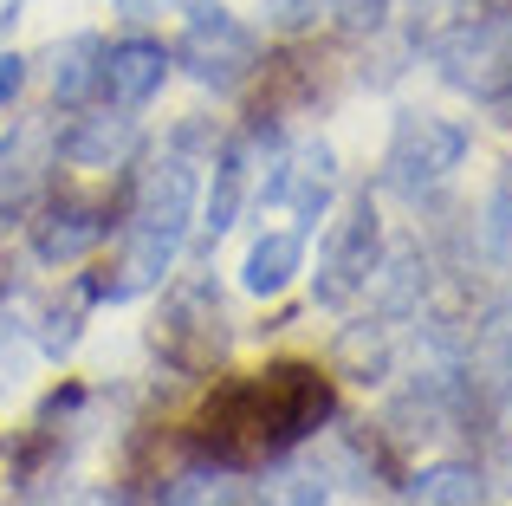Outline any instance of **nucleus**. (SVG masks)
<instances>
[{
    "label": "nucleus",
    "instance_id": "nucleus-12",
    "mask_svg": "<svg viewBox=\"0 0 512 506\" xmlns=\"http://www.w3.org/2000/svg\"><path fill=\"white\" fill-rule=\"evenodd\" d=\"M130 150H137V124H130V117H111V111L78 117V124L59 137V156L72 169H124Z\"/></svg>",
    "mask_w": 512,
    "mask_h": 506
},
{
    "label": "nucleus",
    "instance_id": "nucleus-15",
    "mask_svg": "<svg viewBox=\"0 0 512 506\" xmlns=\"http://www.w3.org/2000/svg\"><path fill=\"white\" fill-rule=\"evenodd\" d=\"M480 468L474 461H435L409 481V506H480Z\"/></svg>",
    "mask_w": 512,
    "mask_h": 506
},
{
    "label": "nucleus",
    "instance_id": "nucleus-19",
    "mask_svg": "<svg viewBox=\"0 0 512 506\" xmlns=\"http://www.w3.org/2000/svg\"><path fill=\"white\" fill-rule=\"evenodd\" d=\"M33 169H26V143H0V202H20Z\"/></svg>",
    "mask_w": 512,
    "mask_h": 506
},
{
    "label": "nucleus",
    "instance_id": "nucleus-7",
    "mask_svg": "<svg viewBox=\"0 0 512 506\" xmlns=\"http://www.w3.org/2000/svg\"><path fill=\"white\" fill-rule=\"evenodd\" d=\"M376 279V208L370 195L344 208V221H331L325 253H318V305H350Z\"/></svg>",
    "mask_w": 512,
    "mask_h": 506
},
{
    "label": "nucleus",
    "instance_id": "nucleus-6",
    "mask_svg": "<svg viewBox=\"0 0 512 506\" xmlns=\"http://www.w3.org/2000/svg\"><path fill=\"white\" fill-rule=\"evenodd\" d=\"M467 156V130L448 124V117H402L396 137H389V189L422 195L435 182H448Z\"/></svg>",
    "mask_w": 512,
    "mask_h": 506
},
{
    "label": "nucleus",
    "instance_id": "nucleus-26",
    "mask_svg": "<svg viewBox=\"0 0 512 506\" xmlns=\"http://www.w3.org/2000/svg\"><path fill=\"white\" fill-rule=\"evenodd\" d=\"M0 292H7V273H0Z\"/></svg>",
    "mask_w": 512,
    "mask_h": 506
},
{
    "label": "nucleus",
    "instance_id": "nucleus-22",
    "mask_svg": "<svg viewBox=\"0 0 512 506\" xmlns=\"http://www.w3.org/2000/svg\"><path fill=\"white\" fill-rule=\"evenodd\" d=\"M344 13V26H383V7L389 0H331Z\"/></svg>",
    "mask_w": 512,
    "mask_h": 506
},
{
    "label": "nucleus",
    "instance_id": "nucleus-11",
    "mask_svg": "<svg viewBox=\"0 0 512 506\" xmlns=\"http://www.w3.org/2000/svg\"><path fill=\"white\" fill-rule=\"evenodd\" d=\"M299 273H305V234L299 228L260 234V241L247 247V260H240V286H247L253 299H279Z\"/></svg>",
    "mask_w": 512,
    "mask_h": 506
},
{
    "label": "nucleus",
    "instance_id": "nucleus-8",
    "mask_svg": "<svg viewBox=\"0 0 512 506\" xmlns=\"http://www.w3.org/2000/svg\"><path fill=\"white\" fill-rule=\"evenodd\" d=\"M331 189H338V156H331V143H299V150H292L286 163L266 176L260 202L292 208V215L312 228V221L331 208Z\"/></svg>",
    "mask_w": 512,
    "mask_h": 506
},
{
    "label": "nucleus",
    "instance_id": "nucleus-21",
    "mask_svg": "<svg viewBox=\"0 0 512 506\" xmlns=\"http://www.w3.org/2000/svg\"><path fill=\"white\" fill-rule=\"evenodd\" d=\"M487 247L500 253V260L512 266V195H500L493 202V221H487Z\"/></svg>",
    "mask_w": 512,
    "mask_h": 506
},
{
    "label": "nucleus",
    "instance_id": "nucleus-25",
    "mask_svg": "<svg viewBox=\"0 0 512 506\" xmlns=\"http://www.w3.org/2000/svg\"><path fill=\"white\" fill-rule=\"evenodd\" d=\"M344 357H363L357 331H350V338H344ZM370 377H383V344H370Z\"/></svg>",
    "mask_w": 512,
    "mask_h": 506
},
{
    "label": "nucleus",
    "instance_id": "nucleus-16",
    "mask_svg": "<svg viewBox=\"0 0 512 506\" xmlns=\"http://www.w3.org/2000/svg\"><path fill=\"white\" fill-rule=\"evenodd\" d=\"M163 506H234L227 461H214V468H182L175 481H163Z\"/></svg>",
    "mask_w": 512,
    "mask_h": 506
},
{
    "label": "nucleus",
    "instance_id": "nucleus-23",
    "mask_svg": "<svg viewBox=\"0 0 512 506\" xmlns=\"http://www.w3.org/2000/svg\"><path fill=\"white\" fill-rule=\"evenodd\" d=\"M20 78H26V59H20V52H0V104L20 91Z\"/></svg>",
    "mask_w": 512,
    "mask_h": 506
},
{
    "label": "nucleus",
    "instance_id": "nucleus-20",
    "mask_svg": "<svg viewBox=\"0 0 512 506\" xmlns=\"http://www.w3.org/2000/svg\"><path fill=\"white\" fill-rule=\"evenodd\" d=\"M39 344H46V357H65L78 344V312H59V305H52L46 312V331H39Z\"/></svg>",
    "mask_w": 512,
    "mask_h": 506
},
{
    "label": "nucleus",
    "instance_id": "nucleus-10",
    "mask_svg": "<svg viewBox=\"0 0 512 506\" xmlns=\"http://www.w3.org/2000/svg\"><path fill=\"white\" fill-rule=\"evenodd\" d=\"M111 234V221H104V208H91V202H59V208H46V221L33 228V253L46 266H72V260H85L91 247Z\"/></svg>",
    "mask_w": 512,
    "mask_h": 506
},
{
    "label": "nucleus",
    "instance_id": "nucleus-3",
    "mask_svg": "<svg viewBox=\"0 0 512 506\" xmlns=\"http://www.w3.org/2000/svg\"><path fill=\"white\" fill-rule=\"evenodd\" d=\"M156 351L182 370H214L227 351V312H221V292L208 279H182L163 305V325H156Z\"/></svg>",
    "mask_w": 512,
    "mask_h": 506
},
{
    "label": "nucleus",
    "instance_id": "nucleus-5",
    "mask_svg": "<svg viewBox=\"0 0 512 506\" xmlns=\"http://www.w3.org/2000/svg\"><path fill=\"white\" fill-rule=\"evenodd\" d=\"M435 65L454 91L467 98H506L512 91V26L506 20H474V26H454L448 39L435 46Z\"/></svg>",
    "mask_w": 512,
    "mask_h": 506
},
{
    "label": "nucleus",
    "instance_id": "nucleus-24",
    "mask_svg": "<svg viewBox=\"0 0 512 506\" xmlns=\"http://www.w3.org/2000/svg\"><path fill=\"white\" fill-rule=\"evenodd\" d=\"M137 7H169V13H188V20H201V13H214L221 0H137Z\"/></svg>",
    "mask_w": 512,
    "mask_h": 506
},
{
    "label": "nucleus",
    "instance_id": "nucleus-18",
    "mask_svg": "<svg viewBox=\"0 0 512 506\" xmlns=\"http://www.w3.org/2000/svg\"><path fill=\"white\" fill-rule=\"evenodd\" d=\"M325 7H331V0H260L266 26H279V33H305V26H318Z\"/></svg>",
    "mask_w": 512,
    "mask_h": 506
},
{
    "label": "nucleus",
    "instance_id": "nucleus-27",
    "mask_svg": "<svg viewBox=\"0 0 512 506\" xmlns=\"http://www.w3.org/2000/svg\"><path fill=\"white\" fill-rule=\"evenodd\" d=\"M85 506H104V500H85Z\"/></svg>",
    "mask_w": 512,
    "mask_h": 506
},
{
    "label": "nucleus",
    "instance_id": "nucleus-1",
    "mask_svg": "<svg viewBox=\"0 0 512 506\" xmlns=\"http://www.w3.org/2000/svg\"><path fill=\"white\" fill-rule=\"evenodd\" d=\"M331 416V383L312 364H273L260 377L221 383L208 396V409L195 416V435L227 461V468H247V461H273L286 455L299 435H312Z\"/></svg>",
    "mask_w": 512,
    "mask_h": 506
},
{
    "label": "nucleus",
    "instance_id": "nucleus-4",
    "mask_svg": "<svg viewBox=\"0 0 512 506\" xmlns=\"http://www.w3.org/2000/svg\"><path fill=\"white\" fill-rule=\"evenodd\" d=\"M175 59H182V72L195 78V85H208V91H240V85L253 78V65H260V39H253L227 7H214V13H201V20H188Z\"/></svg>",
    "mask_w": 512,
    "mask_h": 506
},
{
    "label": "nucleus",
    "instance_id": "nucleus-14",
    "mask_svg": "<svg viewBox=\"0 0 512 506\" xmlns=\"http://www.w3.org/2000/svg\"><path fill=\"white\" fill-rule=\"evenodd\" d=\"M247 143H227L221 163H214V189H208V208H201V234L208 241H221L227 228L240 221V208H247Z\"/></svg>",
    "mask_w": 512,
    "mask_h": 506
},
{
    "label": "nucleus",
    "instance_id": "nucleus-17",
    "mask_svg": "<svg viewBox=\"0 0 512 506\" xmlns=\"http://www.w3.org/2000/svg\"><path fill=\"white\" fill-rule=\"evenodd\" d=\"M260 506H325V474L312 468H286L260 487Z\"/></svg>",
    "mask_w": 512,
    "mask_h": 506
},
{
    "label": "nucleus",
    "instance_id": "nucleus-13",
    "mask_svg": "<svg viewBox=\"0 0 512 506\" xmlns=\"http://www.w3.org/2000/svg\"><path fill=\"white\" fill-rule=\"evenodd\" d=\"M46 72H52V98L59 104H85L104 85V46L91 33H72L65 46L46 52Z\"/></svg>",
    "mask_w": 512,
    "mask_h": 506
},
{
    "label": "nucleus",
    "instance_id": "nucleus-9",
    "mask_svg": "<svg viewBox=\"0 0 512 506\" xmlns=\"http://www.w3.org/2000/svg\"><path fill=\"white\" fill-rule=\"evenodd\" d=\"M163 78H169V52L156 39H124V46L104 52V85L98 91H111V104L137 111V104H150L163 91Z\"/></svg>",
    "mask_w": 512,
    "mask_h": 506
},
{
    "label": "nucleus",
    "instance_id": "nucleus-2",
    "mask_svg": "<svg viewBox=\"0 0 512 506\" xmlns=\"http://www.w3.org/2000/svg\"><path fill=\"white\" fill-rule=\"evenodd\" d=\"M195 202H201V182L182 156H163L150 176L137 182V208H130V234H124V253H117L111 279H98V299H137V292L163 286V273L175 266V253L188 241V221H195Z\"/></svg>",
    "mask_w": 512,
    "mask_h": 506
}]
</instances>
